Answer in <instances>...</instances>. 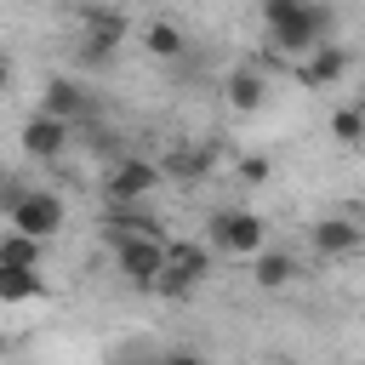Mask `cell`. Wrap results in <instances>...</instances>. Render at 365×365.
<instances>
[{
    "instance_id": "6da1fadb",
    "label": "cell",
    "mask_w": 365,
    "mask_h": 365,
    "mask_svg": "<svg viewBox=\"0 0 365 365\" xmlns=\"http://www.w3.org/2000/svg\"><path fill=\"white\" fill-rule=\"evenodd\" d=\"M262 29H268V46L279 57H308L319 46H331V29H336V11L331 6H314V0H262Z\"/></svg>"
},
{
    "instance_id": "7a4b0ae2",
    "label": "cell",
    "mask_w": 365,
    "mask_h": 365,
    "mask_svg": "<svg viewBox=\"0 0 365 365\" xmlns=\"http://www.w3.org/2000/svg\"><path fill=\"white\" fill-rule=\"evenodd\" d=\"M205 245L217 257H257V251H268V222L245 205H222L205 217Z\"/></svg>"
},
{
    "instance_id": "3957f363",
    "label": "cell",
    "mask_w": 365,
    "mask_h": 365,
    "mask_svg": "<svg viewBox=\"0 0 365 365\" xmlns=\"http://www.w3.org/2000/svg\"><path fill=\"white\" fill-rule=\"evenodd\" d=\"M165 182V171H160V160H148V154H120L108 171H103V200L108 205H148V194Z\"/></svg>"
},
{
    "instance_id": "277c9868",
    "label": "cell",
    "mask_w": 365,
    "mask_h": 365,
    "mask_svg": "<svg viewBox=\"0 0 365 365\" xmlns=\"http://www.w3.org/2000/svg\"><path fill=\"white\" fill-rule=\"evenodd\" d=\"M63 222H68V200H63L57 188H29V194H23V205L6 217V228L29 234V240H40V245H46Z\"/></svg>"
},
{
    "instance_id": "5b68a950",
    "label": "cell",
    "mask_w": 365,
    "mask_h": 365,
    "mask_svg": "<svg viewBox=\"0 0 365 365\" xmlns=\"http://www.w3.org/2000/svg\"><path fill=\"white\" fill-rule=\"evenodd\" d=\"M40 114H51V120H63V125H91V120H97V91H91L86 80H74V74H57V80H46V91H40Z\"/></svg>"
},
{
    "instance_id": "8992f818",
    "label": "cell",
    "mask_w": 365,
    "mask_h": 365,
    "mask_svg": "<svg viewBox=\"0 0 365 365\" xmlns=\"http://www.w3.org/2000/svg\"><path fill=\"white\" fill-rule=\"evenodd\" d=\"M114 268H120L125 285L154 291V279L165 274V245H154V240H120L114 245Z\"/></svg>"
},
{
    "instance_id": "52a82bcc",
    "label": "cell",
    "mask_w": 365,
    "mask_h": 365,
    "mask_svg": "<svg viewBox=\"0 0 365 365\" xmlns=\"http://www.w3.org/2000/svg\"><path fill=\"white\" fill-rule=\"evenodd\" d=\"M68 143H74V125H63V120H51V114H29L23 120V131H17V148L29 154V160H63L68 154Z\"/></svg>"
},
{
    "instance_id": "ba28073f",
    "label": "cell",
    "mask_w": 365,
    "mask_h": 365,
    "mask_svg": "<svg viewBox=\"0 0 365 365\" xmlns=\"http://www.w3.org/2000/svg\"><path fill=\"white\" fill-rule=\"evenodd\" d=\"M365 245V222H354V217H314L308 222V251L314 257H354Z\"/></svg>"
},
{
    "instance_id": "9c48e42d",
    "label": "cell",
    "mask_w": 365,
    "mask_h": 365,
    "mask_svg": "<svg viewBox=\"0 0 365 365\" xmlns=\"http://www.w3.org/2000/svg\"><path fill=\"white\" fill-rule=\"evenodd\" d=\"M103 234H108V245H120V240H154V245H165L171 240L165 222L148 205H108L103 211Z\"/></svg>"
},
{
    "instance_id": "30bf717a",
    "label": "cell",
    "mask_w": 365,
    "mask_h": 365,
    "mask_svg": "<svg viewBox=\"0 0 365 365\" xmlns=\"http://www.w3.org/2000/svg\"><path fill=\"white\" fill-rule=\"evenodd\" d=\"M354 68V57H348V46H319V51H308L302 63H297V86H308V91H331L342 74Z\"/></svg>"
},
{
    "instance_id": "8fae6325",
    "label": "cell",
    "mask_w": 365,
    "mask_h": 365,
    "mask_svg": "<svg viewBox=\"0 0 365 365\" xmlns=\"http://www.w3.org/2000/svg\"><path fill=\"white\" fill-rule=\"evenodd\" d=\"M268 74L257 68V63H240V68H228V80H222V97H228V108L234 114H257L262 103H268Z\"/></svg>"
},
{
    "instance_id": "7c38bea8",
    "label": "cell",
    "mask_w": 365,
    "mask_h": 365,
    "mask_svg": "<svg viewBox=\"0 0 365 365\" xmlns=\"http://www.w3.org/2000/svg\"><path fill=\"white\" fill-rule=\"evenodd\" d=\"M165 268L171 274H182L194 291L211 279V268H217V251L205 245V240H165Z\"/></svg>"
},
{
    "instance_id": "4fadbf2b",
    "label": "cell",
    "mask_w": 365,
    "mask_h": 365,
    "mask_svg": "<svg viewBox=\"0 0 365 365\" xmlns=\"http://www.w3.org/2000/svg\"><path fill=\"white\" fill-rule=\"evenodd\" d=\"M251 279H257L262 291H285V285H297V279H302V262H297L291 251L268 245V251H257V257H251Z\"/></svg>"
},
{
    "instance_id": "5bb4252c",
    "label": "cell",
    "mask_w": 365,
    "mask_h": 365,
    "mask_svg": "<svg viewBox=\"0 0 365 365\" xmlns=\"http://www.w3.org/2000/svg\"><path fill=\"white\" fill-rule=\"evenodd\" d=\"M211 165H217V148H188V143H177V148L160 160L165 182H205Z\"/></svg>"
},
{
    "instance_id": "9a60e30c",
    "label": "cell",
    "mask_w": 365,
    "mask_h": 365,
    "mask_svg": "<svg viewBox=\"0 0 365 365\" xmlns=\"http://www.w3.org/2000/svg\"><path fill=\"white\" fill-rule=\"evenodd\" d=\"M80 29H86V40H91V46L120 51V46H125V34H131V17H125V11H103V6H91V11H80Z\"/></svg>"
},
{
    "instance_id": "2e32d148",
    "label": "cell",
    "mask_w": 365,
    "mask_h": 365,
    "mask_svg": "<svg viewBox=\"0 0 365 365\" xmlns=\"http://www.w3.org/2000/svg\"><path fill=\"white\" fill-rule=\"evenodd\" d=\"M143 51H148V57H160V63H177V57L188 51V34H182V23H171V17H154V23H143Z\"/></svg>"
},
{
    "instance_id": "e0dca14e",
    "label": "cell",
    "mask_w": 365,
    "mask_h": 365,
    "mask_svg": "<svg viewBox=\"0 0 365 365\" xmlns=\"http://www.w3.org/2000/svg\"><path fill=\"white\" fill-rule=\"evenodd\" d=\"M46 297V274L40 268H0V308H23Z\"/></svg>"
},
{
    "instance_id": "ac0fdd59",
    "label": "cell",
    "mask_w": 365,
    "mask_h": 365,
    "mask_svg": "<svg viewBox=\"0 0 365 365\" xmlns=\"http://www.w3.org/2000/svg\"><path fill=\"white\" fill-rule=\"evenodd\" d=\"M0 268H46V245L17 228H0Z\"/></svg>"
},
{
    "instance_id": "d6986e66",
    "label": "cell",
    "mask_w": 365,
    "mask_h": 365,
    "mask_svg": "<svg viewBox=\"0 0 365 365\" xmlns=\"http://www.w3.org/2000/svg\"><path fill=\"white\" fill-rule=\"evenodd\" d=\"M331 137H336L342 148H359V143H365V114H359L354 103H342V108L331 114Z\"/></svg>"
},
{
    "instance_id": "ffe728a7",
    "label": "cell",
    "mask_w": 365,
    "mask_h": 365,
    "mask_svg": "<svg viewBox=\"0 0 365 365\" xmlns=\"http://www.w3.org/2000/svg\"><path fill=\"white\" fill-rule=\"evenodd\" d=\"M268 177H274V160H268V154H240V160H234V182L262 188Z\"/></svg>"
},
{
    "instance_id": "44dd1931",
    "label": "cell",
    "mask_w": 365,
    "mask_h": 365,
    "mask_svg": "<svg viewBox=\"0 0 365 365\" xmlns=\"http://www.w3.org/2000/svg\"><path fill=\"white\" fill-rule=\"evenodd\" d=\"M154 297H165V302H188V297H194V285H188L182 274H171V268H165V274L154 279Z\"/></svg>"
},
{
    "instance_id": "7402d4cb",
    "label": "cell",
    "mask_w": 365,
    "mask_h": 365,
    "mask_svg": "<svg viewBox=\"0 0 365 365\" xmlns=\"http://www.w3.org/2000/svg\"><path fill=\"white\" fill-rule=\"evenodd\" d=\"M114 57H120V51H108V46H91V40H80V46H74V63H80V68H108Z\"/></svg>"
},
{
    "instance_id": "603a6c76",
    "label": "cell",
    "mask_w": 365,
    "mask_h": 365,
    "mask_svg": "<svg viewBox=\"0 0 365 365\" xmlns=\"http://www.w3.org/2000/svg\"><path fill=\"white\" fill-rule=\"evenodd\" d=\"M29 188H34V182H23V177H6V182H0V217H11V211L23 205V194H29Z\"/></svg>"
},
{
    "instance_id": "cb8c5ba5",
    "label": "cell",
    "mask_w": 365,
    "mask_h": 365,
    "mask_svg": "<svg viewBox=\"0 0 365 365\" xmlns=\"http://www.w3.org/2000/svg\"><path fill=\"white\" fill-rule=\"evenodd\" d=\"M160 365H205V354H200V348H165Z\"/></svg>"
},
{
    "instance_id": "d4e9b609",
    "label": "cell",
    "mask_w": 365,
    "mask_h": 365,
    "mask_svg": "<svg viewBox=\"0 0 365 365\" xmlns=\"http://www.w3.org/2000/svg\"><path fill=\"white\" fill-rule=\"evenodd\" d=\"M11 74H17V68H11V51H6V46H0V91H6V86H11Z\"/></svg>"
},
{
    "instance_id": "484cf974",
    "label": "cell",
    "mask_w": 365,
    "mask_h": 365,
    "mask_svg": "<svg viewBox=\"0 0 365 365\" xmlns=\"http://www.w3.org/2000/svg\"><path fill=\"white\" fill-rule=\"evenodd\" d=\"M354 108H359V114H365V91H359V97H354Z\"/></svg>"
},
{
    "instance_id": "4316f807",
    "label": "cell",
    "mask_w": 365,
    "mask_h": 365,
    "mask_svg": "<svg viewBox=\"0 0 365 365\" xmlns=\"http://www.w3.org/2000/svg\"><path fill=\"white\" fill-rule=\"evenodd\" d=\"M0 182H6V177H0Z\"/></svg>"
}]
</instances>
